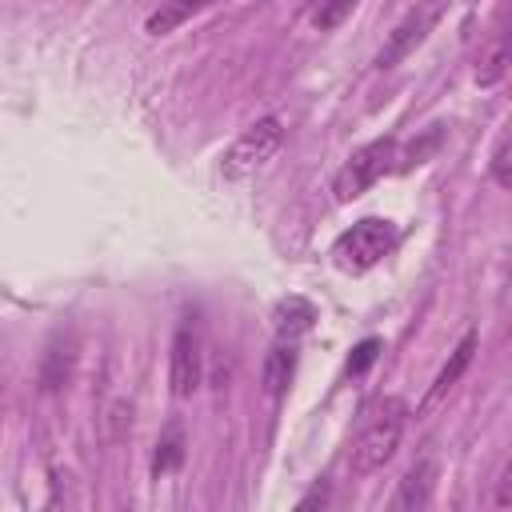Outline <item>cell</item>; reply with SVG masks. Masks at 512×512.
Instances as JSON below:
<instances>
[{
    "instance_id": "obj_1",
    "label": "cell",
    "mask_w": 512,
    "mask_h": 512,
    "mask_svg": "<svg viewBox=\"0 0 512 512\" xmlns=\"http://www.w3.org/2000/svg\"><path fill=\"white\" fill-rule=\"evenodd\" d=\"M404 424H408V404H404L400 396H384V400L372 408V416H368V424H364V432H360L356 468H360V472L384 468V464L396 456V448H400Z\"/></svg>"
},
{
    "instance_id": "obj_2",
    "label": "cell",
    "mask_w": 512,
    "mask_h": 512,
    "mask_svg": "<svg viewBox=\"0 0 512 512\" xmlns=\"http://www.w3.org/2000/svg\"><path fill=\"white\" fill-rule=\"evenodd\" d=\"M392 244H396V228H392V220L364 216V220H356L348 232L336 236V244H332V260H336V268H344V272H364V268L380 264V260L392 252Z\"/></svg>"
},
{
    "instance_id": "obj_3",
    "label": "cell",
    "mask_w": 512,
    "mask_h": 512,
    "mask_svg": "<svg viewBox=\"0 0 512 512\" xmlns=\"http://www.w3.org/2000/svg\"><path fill=\"white\" fill-rule=\"evenodd\" d=\"M280 140H284L280 116H260L256 124H248V128L228 144V152H224V160H220V172H224L228 180H240V176L256 172L264 160H272V152L280 148Z\"/></svg>"
},
{
    "instance_id": "obj_4",
    "label": "cell",
    "mask_w": 512,
    "mask_h": 512,
    "mask_svg": "<svg viewBox=\"0 0 512 512\" xmlns=\"http://www.w3.org/2000/svg\"><path fill=\"white\" fill-rule=\"evenodd\" d=\"M392 160H396V140H392V136H384V140H372V144L356 148V152L344 160V168L336 172V180H332L336 200H340V204H348V200L364 196V192H368V188H372L388 168H396Z\"/></svg>"
},
{
    "instance_id": "obj_5",
    "label": "cell",
    "mask_w": 512,
    "mask_h": 512,
    "mask_svg": "<svg viewBox=\"0 0 512 512\" xmlns=\"http://www.w3.org/2000/svg\"><path fill=\"white\" fill-rule=\"evenodd\" d=\"M444 8H448V0H416V4L408 8V16L388 32L384 48L376 52V68H380V72H388V68H396L404 56H412V52L428 40V32L440 24Z\"/></svg>"
},
{
    "instance_id": "obj_6",
    "label": "cell",
    "mask_w": 512,
    "mask_h": 512,
    "mask_svg": "<svg viewBox=\"0 0 512 512\" xmlns=\"http://www.w3.org/2000/svg\"><path fill=\"white\" fill-rule=\"evenodd\" d=\"M168 380L176 396H192L204 380V340L192 320H184L172 336V356H168Z\"/></svg>"
},
{
    "instance_id": "obj_7",
    "label": "cell",
    "mask_w": 512,
    "mask_h": 512,
    "mask_svg": "<svg viewBox=\"0 0 512 512\" xmlns=\"http://www.w3.org/2000/svg\"><path fill=\"white\" fill-rule=\"evenodd\" d=\"M76 356H80V344L72 332H56L44 360H40V388L44 392H56L72 380V368H76Z\"/></svg>"
},
{
    "instance_id": "obj_8",
    "label": "cell",
    "mask_w": 512,
    "mask_h": 512,
    "mask_svg": "<svg viewBox=\"0 0 512 512\" xmlns=\"http://www.w3.org/2000/svg\"><path fill=\"white\" fill-rule=\"evenodd\" d=\"M432 488H436V460H416L404 472V480H400V488L392 496V508L396 512H416V508H424L432 500Z\"/></svg>"
},
{
    "instance_id": "obj_9",
    "label": "cell",
    "mask_w": 512,
    "mask_h": 512,
    "mask_svg": "<svg viewBox=\"0 0 512 512\" xmlns=\"http://www.w3.org/2000/svg\"><path fill=\"white\" fill-rule=\"evenodd\" d=\"M472 352H476V332H464L460 336V344L452 348V356L444 360V368L436 372V380H432V388H428V400H424V408L428 404H436L448 388H456V380L468 372V364H472Z\"/></svg>"
},
{
    "instance_id": "obj_10",
    "label": "cell",
    "mask_w": 512,
    "mask_h": 512,
    "mask_svg": "<svg viewBox=\"0 0 512 512\" xmlns=\"http://www.w3.org/2000/svg\"><path fill=\"white\" fill-rule=\"evenodd\" d=\"M216 0H164L148 20H144V32L148 36H168V32H176L180 24H188L192 16H200L204 8H212Z\"/></svg>"
},
{
    "instance_id": "obj_11",
    "label": "cell",
    "mask_w": 512,
    "mask_h": 512,
    "mask_svg": "<svg viewBox=\"0 0 512 512\" xmlns=\"http://www.w3.org/2000/svg\"><path fill=\"white\" fill-rule=\"evenodd\" d=\"M312 324H316V308H312L304 296H288V300H280L276 312H272V328H276L280 340H296V336H304Z\"/></svg>"
},
{
    "instance_id": "obj_12",
    "label": "cell",
    "mask_w": 512,
    "mask_h": 512,
    "mask_svg": "<svg viewBox=\"0 0 512 512\" xmlns=\"http://www.w3.org/2000/svg\"><path fill=\"white\" fill-rule=\"evenodd\" d=\"M292 376H296V340H280L264 356V392L268 396H284Z\"/></svg>"
},
{
    "instance_id": "obj_13",
    "label": "cell",
    "mask_w": 512,
    "mask_h": 512,
    "mask_svg": "<svg viewBox=\"0 0 512 512\" xmlns=\"http://www.w3.org/2000/svg\"><path fill=\"white\" fill-rule=\"evenodd\" d=\"M180 464H184V428H180V420H168L156 440V452H152V476L160 480V476L176 472Z\"/></svg>"
},
{
    "instance_id": "obj_14",
    "label": "cell",
    "mask_w": 512,
    "mask_h": 512,
    "mask_svg": "<svg viewBox=\"0 0 512 512\" xmlns=\"http://www.w3.org/2000/svg\"><path fill=\"white\" fill-rule=\"evenodd\" d=\"M504 72H508V40L500 36V40L480 56L476 84H480V88H492V84H500V80H504Z\"/></svg>"
},
{
    "instance_id": "obj_15",
    "label": "cell",
    "mask_w": 512,
    "mask_h": 512,
    "mask_svg": "<svg viewBox=\"0 0 512 512\" xmlns=\"http://www.w3.org/2000/svg\"><path fill=\"white\" fill-rule=\"evenodd\" d=\"M352 8H356V0H320V8L312 12V24H316L320 32H328V28H336Z\"/></svg>"
},
{
    "instance_id": "obj_16",
    "label": "cell",
    "mask_w": 512,
    "mask_h": 512,
    "mask_svg": "<svg viewBox=\"0 0 512 512\" xmlns=\"http://www.w3.org/2000/svg\"><path fill=\"white\" fill-rule=\"evenodd\" d=\"M376 356H380V340H376V336L360 340V344L352 348V356H348V376H360V372H368V368L376 364Z\"/></svg>"
},
{
    "instance_id": "obj_17",
    "label": "cell",
    "mask_w": 512,
    "mask_h": 512,
    "mask_svg": "<svg viewBox=\"0 0 512 512\" xmlns=\"http://www.w3.org/2000/svg\"><path fill=\"white\" fill-rule=\"evenodd\" d=\"M512 160H508V136H500L496 140V152H492V180L500 184V188H508L512 184V168H508Z\"/></svg>"
},
{
    "instance_id": "obj_18",
    "label": "cell",
    "mask_w": 512,
    "mask_h": 512,
    "mask_svg": "<svg viewBox=\"0 0 512 512\" xmlns=\"http://www.w3.org/2000/svg\"><path fill=\"white\" fill-rule=\"evenodd\" d=\"M316 504H328V484H316L308 496H300V504H296V508L304 512V508H316Z\"/></svg>"
}]
</instances>
